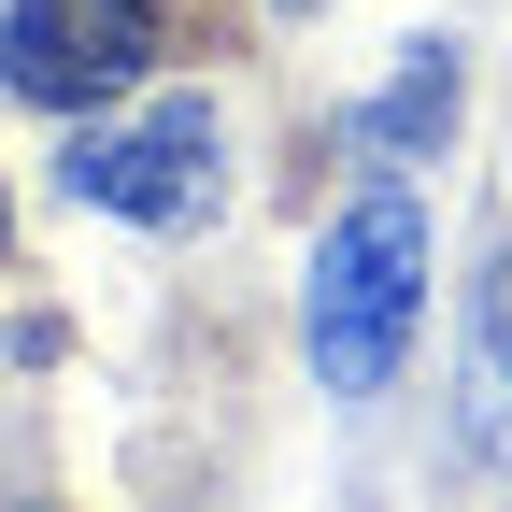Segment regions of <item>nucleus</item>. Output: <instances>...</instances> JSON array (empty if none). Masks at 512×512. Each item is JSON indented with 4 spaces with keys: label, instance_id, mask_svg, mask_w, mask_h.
Segmentation results:
<instances>
[{
    "label": "nucleus",
    "instance_id": "f257e3e1",
    "mask_svg": "<svg viewBox=\"0 0 512 512\" xmlns=\"http://www.w3.org/2000/svg\"><path fill=\"white\" fill-rule=\"evenodd\" d=\"M413 299H427V200L413 185H356L313 242V285H299V342L328 399H384L413 356Z\"/></svg>",
    "mask_w": 512,
    "mask_h": 512
},
{
    "label": "nucleus",
    "instance_id": "f03ea898",
    "mask_svg": "<svg viewBox=\"0 0 512 512\" xmlns=\"http://www.w3.org/2000/svg\"><path fill=\"white\" fill-rule=\"evenodd\" d=\"M171 0H0V86L43 114H100L157 72Z\"/></svg>",
    "mask_w": 512,
    "mask_h": 512
},
{
    "label": "nucleus",
    "instance_id": "7ed1b4c3",
    "mask_svg": "<svg viewBox=\"0 0 512 512\" xmlns=\"http://www.w3.org/2000/svg\"><path fill=\"white\" fill-rule=\"evenodd\" d=\"M57 185L128 228H200L214 214V100H157L143 128H72Z\"/></svg>",
    "mask_w": 512,
    "mask_h": 512
},
{
    "label": "nucleus",
    "instance_id": "20e7f679",
    "mask_svg": "<svg viewBox=\"0 0 512 512\" xmlns=\"http://www.w3.org/2000/svg\"><path fill=\"white\" fill-rule=\"evenodd\" d=\"M441 128H456V43H413V72H384V100L356 114V143L384 171H413V157H441Z\"/></svg>",
    "mask_w": 512,
    "mask_h": 512
},
{
    "label": "nucleus",
    "instance_id": "39448f33",
    "mask_svg": "<svg viewBox=\"0 0 512 512\" xmlns=\"http://www.w3.org/2000/svg\"><path fill=\"white\" fill-rule=\"evenodd\" d=\"M470 328H484V370L512 384V242L484 256V285H470Z\"/></svg>",
    "mask_w": 512,
    "mask_h": 512
},
{
    "label": "nucleus",
    "instance_id": "423d86ee",
    "mask_svg": "<svg viewBox=\"0 0 512 512\" xmlns=\"http://www.w3.org/2000/svg\"><path fill=\"white\" fill-rule=\"evenodd\" d=\"M285 15H313V0H285Z\"/></svg>",
    "mask_w": 512,
    "mask_h": 512
},
{
    "label": "nucleus",
    "instance_id": "0eeeda50",
    "mask_svg": "<svg viewBox=\"0 0 512 512\" xmlns=\"http://www.w3.org/2000/svg\"><path fill=\"white\" fill-rule=\"evenodd\" d=\"M0 242H15V214H0Z\"/></svg>",
    "mask_w": 512,
    "mask_h": 512
}]
</instances>
